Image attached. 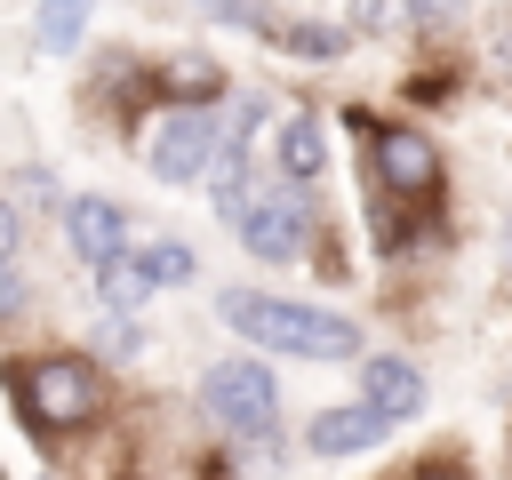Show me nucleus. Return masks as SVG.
I'll list each match as a JSON object with an SVG mask.
<instances>
[{"label": "nucleus", "mask_w": 512, "mask_h": 480, "mask_svg": "<svg viewBox=\"0 0 512 480\" xmlns=\"http://www.w3.org/2000/svg\"><path fill=\"white\" fill-rule=\"evenodd\" d=\"M16 304H24V280H16V272H8V264H0V320H8V312H16Z\"/></svg>", "instance_id": "19"}, {"label": "nucleus", "mask_w": 512, "mask_h": 480, "mask_svg": "<svg viewBox=\"0 0 512 480\" xmlns=\"http://www.w3.org/2000/svg\"><path fill=\"white\" fill-rule=\"evenodd\" d=\"M136 256H144L152 288H184V280H200V256H192V240H152V248H136Z\"/></svg>", "instance_id": "15"}, {"label": "nucleus", "mask_w": 512, "mask_h": 480, "mask_svg": "<svg viewBox=\"0 0 512 480\" xmlns=\"http://www.w3.org/2000/svg\"><path fill=\"white\" fill-rule=\"evenodd\" d=\"M104 352L136 360V352H144V328H136V320H104Z\"/></svg>", "instance_id": "16"}, {"label": "nucleus", "mask_w": 512, "mask_h": 480, "mask_svg": "<svg viewBox=\"0 0 512 480\" xmlns=\"http://www.w3.org/2000/svg\"><path fill=\"white\" fill-rule=\"evenodd\" d=\"M16 232H24V224H16V208H8V200H0V264H8V256H16Z\"/></svg>", "instance_id": "20"}, {"label": "nucleus", "mask_w": 512, "mask_h": 480, "mask_svg": "<svg viewBox=\"0 0 512 480\" xmlns=\"http://www.w3.org/2000/svg\"><path fill=\"white\" fill-rule=\"evenodd\" d=\"M424 480H456V472H424Z\"/></svg>", "instance_id": "22"}, {"label": "nucleus", "mask_w": 512, "mask_h": 480, "mask_svg": "<svg viewBox=\"0 0 512 480\" xmlns=\"http://www.w3.org/2000/svg\"><path fill=\"white\" fill-rule=\"evenodd\" d=\"M272 40L288 48V56H304V64H328V56H344V24H312V16H296V24H272Z\"/></svg>", "instance_id": "14"}, {"label": "nucleus", "mask_w": 512, "mask_h": 480, "mask_svg": "<svg viewBox=\"0 0 512 480\" xmlns=\"http://www.w3.org/2000/svg\"><path fill=\"white\" fill-rule=\"evenodd\" d=\"M216 312H224V328H240L248 344H272V352H296V360H360V328H352L344 312H312V304L256 296V288H224Z\"/></svg>", "instance_id": "1"}, {"label": "nucleus", "mask_w": 512, "mask_h": 480, "mask_svg": "<svg viewBox=\"0 0 512 480\" xmlns=\"http://www.w3.org/2000/svg\"><path fill=\"white\" fill-rule=\"evenodd\" d=\"M160 80H168V96H176L184 112H208V104L224 96V72H216L208 56H168V72H160Z\"/></svg>", "instance_id": "12"}, {"label": "nucleus", "mask_w": 512, "mask_h": 480, "mask_svg": "<svg viewBox=\"0 0 512 480\" xmlns=\"http://www.w3.org/2000/svg\"><path fill=\"white\" fill-rule=\"evenodd\" d=\"M504 264H512V224H504Z\"/></svg>", "instance_id": "21"}, {"label": "nucleus", "mask_w": 512, "mask_h": 480, "mask_svg": "<svg viewBox=\"0 0 512 480\" xmlns=\"http://www.w3.org/2000/svg\"><path fill=\"white\" fill-rule=\"evenodd\" d=\"M16 392H24V408L40 416V424H88L96 408H104V384H96V368L88 360H32V368H16Z\"/></svg>", "instance_id": "3"}, {"label": "nucleus", "mask_w": 512, "mask_h": 480, "mask_svg": "<svg viewBox=\"0 0 512 480\" xmlns=\"http://www.w3.org/2000/svg\"><path fill=\"white\" fill-rule=\"evenodd\" d=\"M400 8H408V0H352V24H360V32H384Z\"/></svg>", "instance_id": "17"}, {"label": "nucleus", "mask_w": 512, "mask_h": 480, "mask_svg": "<svg viewBox=\"0 0 512 480\" xmlns=\"http://www.w3.org/2000/svg\"><path fill=\"white\" fill-rule=\"evenodd\" d=\"M64 240H72L88 264H112V256L128 248V208L104 200V192H72V200H64Z\"/></svg>", "instance_id": "6"}, {"label": "nucleus", "mask_w": 512, "mask_h": 480, "mask_svg": "<svg viewBox=\"0 0 512 480\" xmlns=\"http://www.w3.org/2000/svg\"><path fill=\"white\" fill-rule=\"evenodd\" d=\"M408 16L416 24H448V16H464V0H408Z\"/></svg>", "instance_id": "18"}, {"label": "nucleus", "mask_w": 512, "mask_h": 480, "mask_svg": "<svg viewBox=\"0 0 512 480\" xmlns=\"http://www.w3.org/2000/svg\"><path fill=\"white\" fill-rule=\"evenodd\" d=\"M200 408L216 416V424H232V432H272V416H280V384H272V368L256 360V352H240V360H216L208 376H200Z\"/></svg>", "instance_id": "2"}, {"label": "nucleus", "mask_w": 512, "mask_h": 480, "mask_svg": "<svg viewBox=\"0 0 512 480\" xmlns=\"http://www.w3.org/2000/svg\"><path fill=\"white\" fill-rule=\"evenodd\" d=\"M360 400H368L384 424H400V416H416V408H424V376H416L408 360L376 352V360H360Z\"/></svg>", "instance_id": "8"}, {"label": "nucleus", "mask_w": 512, "mask_h": 480, "mask_svg": "<svg viewBox=\"0 0 512 480\" xmlns=\"http://www.w3.org/2000/svg\"><path fill=\"white\" fill-rule=\"evenodd\" d=\"M376 184L384 192H432L440 184V152L416 128H384L376 136Z\"/></svg>", "instance_id": "7"}, {"label": "nucleus", "mask_w": 512, "mask_h": 480, "mask_svg": "<svg viewBox=\"0 0 512 480\" xmlns=\"http://www.w3.org/2000/svg\"><path fill=\"white\" fill-rule=\"evenodd\" d=\"M216 144H224V120L216 112H168L160 136H152V176L160 184H200L216 168Z\"/></svg>", "instance_id": "4"}, {"label": "nucleus", "mask_w": 512, "mask_h": 480, "mask_svg": "<svg viewBox=\"0 0 512 480\" xmlns=\"http://www.w3.org/2000/svg\"><path fill=\"white\" fill-rule=\"evenodd\" d=\"M232 232H240L248 256L288 264V256H304V240H312V208H304L296 192H264V200H248V216H240Z\"/></svg>", "instance_id": "5"}, {"label": "nucleus", "mask_w": 512, "mask_h": 480, "mask_svg": "<svg viewBox=\"0 0 512 480\" xmlns=\"http://www.w3.org/2000/svg\"><path fill=\"white\" fill-rule=\"evenodd\" d=\"M272 160H280V184H288V192H296V184H312V176L328 168V128H320V112H288V120H280Z\"/></svg>", "instance_id": "10"}, {"label": "nucleus", "mask_w": 512, "mask_h": 480, "mask_svg": "<svg viewBox=\"0 0 512 480\" xmlns=\"http://www.w3.org/2000/svg\"><path fill=\"white\" fill-rule=\"evenodd\" d=\"M80 32H88V0H40V24H32V48L40 56L80 48Z\"/></svg>", "instance_id": "13"}, {"label": "nucleus", "mask_w": 512, "mask_h": 480, "mask_svg": "<svg viewBox=\"0 0 512 480\" xmlns=\"http://www.w3.org/2000/svg\"><path fill=\"white\" fill-rule=\"evenodd\" d=\"M96 296L112 304V320H136V304L152 296V272H144V256H136V248H120L112 264H96Z\"/></svg>", "instance_id": "11"}, {"label": "nucleus", "mask_w": 512, "mask_h": 480, "mask_svg": "<svg viewBox=\"0 0 512 480\" xmlns=\"http://www.w3.org/2000/svg\"><path fill=\"white\" fill-rule=\"evenodd\" d=\"M376 440H384V416H376L368 400L320 408V416H312V432H304V448H312V456H360V448H376Z\"/></svg>", "instance_id": "9"}]
</instances>
